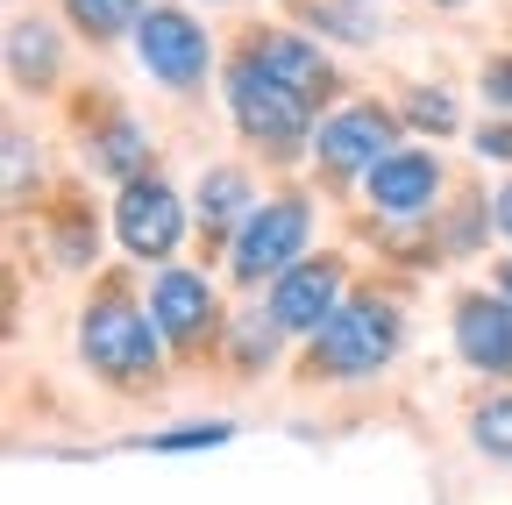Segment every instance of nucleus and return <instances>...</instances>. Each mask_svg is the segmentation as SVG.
<instances>
[{
  "instance_id": "7",
  "label": "nucleus",
  "mask_w": 512,
  "mask_h": 505,
  "mask_svg": "<svg viewBox=\"0 0 512 505\" xmlns=\"http://www.w3.org/2000/svg\"><path fill=\"white\" fill-rule=\"evenodd\" d=\"M399 150V121L392 114H384L377 100H363V107H342L335 121H320V136H313V157L320 164H328L335 178H370L384 157H392Z\"/></svg>"
},
{
  "instance_id": "9",
  "label": "nucleus",
  "mask_w": 512,
  "mask_h": 505,
  "mask_svg": "<svg viewBox=\"0 0 512 505\" xmlns=\"http://www.w3.org/2000/svg\"><path fill=\"white\" fill-rule=\"evenodd\" d=\"M150 313H157L164 342H178V349H200V342L221 328V299H214V285H207L200 271H185V264L157 271V285H150Z\"/></svg>"
},
{
  "instance_id": "13",
  "label": "nucleus",
  "mask_w": 512,
  "mask_h": 505,
  "mask_svg": "<svg viewBox=\"0 0 512 505\" xmlns=\"http://www.w3.org/2000/svg\"><path fill=\"white\" fill-rule=\"evenodd\" d=\"M192 214H200V235H207V242H228V235H242V221L256 214V193H249V178H242L235 164H214V171L200 178V193H192Z\"/></svg>"
},
{
  "instance_id": "16",
  "label": "nucleus",
  "mask_w": 512,
  "mask_h": 505,
  "mask_svg": "<svg viewBox=\"0 0 512 505\" xmlns=\"http://www.w3.org/2000/svg\"><path fill=\"white\" fill-rule=\"evenodd\" d=\"M64 15H72L93 43H114V36H128L150 15V0H64Z\"/></svg>"
},
{
  "instance_id": "1",
  "label": "nucleus",
  "mask_w": 512,
  "mask_h": 505,
  "mask_svg": "<svg viewBox=\"0 0 512 505\" xmlns=\"http://www.w3.org/2000/svg\"><path fill=\"white\" fill-rule=\"evenodd\" d=\"M399 306L392 299H377V292H363V299H342L328 321H320V335H313V349H306V370L313 377H335V385H356V377H377L384 363L399 356Z\"/></svg>"
},
{
  "instance_id": "8",
  "label": "nucleus",
  "mask_w": 512,
  "mask_h": 505,
  "mask_svg": "<svg viewBox=\"0 0 512 505\" xmlns=\"http://www.w3.org/2000/svg\"><path fill=\"white\" fill-rule=\"evenodd\" d=\"M271 321L285 328V335H320V321L342 306V264L335 257H299L292 271H278L271 278Z\"/></svg>"
},
{
  "instance_id": "23",
  "label": "nucleus",
  "mask_w": 512,
  "mask_h": 505,
  "mask_svg": "<svg viewBox=\"0 0 512 505\" xmlns=\"http://www.w3.org/2000/svg\"><path fill=\"white\" fill-rule=\"evenodd\" d=\"M491 228H498V235H512V185H505V193L491 200Z\"/></svg>"
},
{
  "instance_id": "22",
  "label": "nucleus",
  "mask_w": 512,
  "mask_h": 505,
  "mask_svg": "<svg viewBox=\"0 0 512 505\" xmlns=\"http://www.w3.org/2000/svg\"><path fill=\"white\" fill-rule=\"evenodd\" d=\"M477 157L484 164H512V121H484V129H477Z\"/></svg>"
},
{
  "instance_id": "4",
  "label": "nucleus",
  "mask_w": 512,
  "mask_h": 505,
  "mask_svg": "<svg viewBox=\"0 0 512 505\" xmlns=\"http://www.w3.org/2000/svg\"><path fill=\"white\" fill-rule=\"evenodd\" d=\"M306 235H313V214L306 200L278 193V200H256V214L242 221L235 249H228V278L235 285H271L278 271H292L306 257Z\"/></svg>"
},
{
  "instance_id": "6",
  "label": "nucleus",
  "mask_w": 512,
  "mask_h": 505,
  "mask_svg": "<svg viewBox=\"0 0 512 505\" xmlns=\"http://www.w3.org/2000/svg\"><path fill=\"white\" fill-rule=\"evenodd\" d=\"M114 235L121 249L136 264H164L178 235H185V200L171 193L164 178H136V185H121V207H114Z\"/></svg>"
},
{
  "instance_id": "11",
  "label": "nucleus",
  "mask_w": 512,
  "mask_h": 505,
  "mask_svg": "<svg viewBox=\"0 0 512 505\" xmlns=\"http://www.w3.org/2000/svg\"><path fill=\"white\" fill-rule=\"evenodd\" d=\"M456 356L484 377H512V299L463 292L456 299Z\"/></svg>"
},
{
  "instance_id": "24",
  "label": "nucleus",
  "mask_w": 512,
  "mask_h": 505,
  "mask_svg": "<svg viewBox=\"0 0 512 505\" xmlns=\"http://www.w3.org/2000/svg\"><path fill=\"white\" fill-rule=\"evenodd\" d=\"M498 292H505V299H512V257H505V264H498Z\"/></svg>"
},
{
  "instance_id": "10",
  "label": "nucleus",
  "mask_w": 512,
  "mask_h": 505,
  "mask_svg": "<svg viewBox=\"0 0 512 505\" xmlns=\"http://www.w3.org/2000/svg\"><path fill=\"white\" fill-rule=\"evenodd\" d=\"M370 207L384 214V221H420V214H434V193H441V164H434V150H392L370 178Z\"/></svg>"
},
{
  "instance_id": "21",
  "label": "nucleus",
  "mask_w": 512,
  "mask_h": 505,
  "mask_svg": "<svg viewBox=\"0 0 512 505\" xmlns=\"http://www.w3.org/2000/svg\"><path fill=\"white\" fill-rule=\"evenodd\" d=\"M484 100L512 114V57H484Z\"/></svg>"
},
{
  "instance_id": "12",
  "label": "nucleus",
  "mask_w": 512,
  "mask_h": 505,
  "mask_svg": "<svg viewBox=\"0 0 512 505\" xmlns=\"http://www.w3.org/2000/svg\"><path fill=\"white\" fill-rule=\"evenodd\" d=\"M249 50L264 57V65H271L292 93H306L313 107L335 93V65L320 57V43H306V36H292V29H256V43H249Z\"/></svg>"
},
{
  "instance_id": "5",
  "label": "nucleus",
  "mask_w": 512,
  "mask_h": 505,
  "mask_svg": "<svg viewBox=\"0 0 512 505\" xmlns=\"http://www.w3.org/2000/svg\"><path fill=\"white\" fill-rule=\"evenodd\" d=\"M136 57H143V72L157 86L192 93V86L207 79V65H214V43H207V29L192 22L185 8H150L136 22Z\"/></svg>"
},
{
  "instance_id": "20",
  "label": "nucleus",
  "mask_w": 512,
  "mask_h": 505,
  "mask_svg": "<svg viewBox=\"0 0 512 505\" xmlns=\"http://www.w3.org/2000/svg\"><path fill=\"white\" fill-rule=\"evenodd\" d=\"M406 121H413V129H427V136H448V129H456V100H448L441 86H420V93L406 100Z\"/></svg>"
},
{
  "instance_id": "2",
  "label": "nucleus",
  "mask_w": 512,
  "mask_h": 505,
  "mask_svg": "<svg viewBox=\"0 0 512 505\" xmlns=\"http://www.w3.org/2000/svg\"><path fill=\"white\" fill-rule=\"evenodd\" d=\"M157 349H164L157 313L128 306L121 292H107V299H93V306L79 313V356L107 377V385H121V392L157 385Z\"/></svg>"
},
{
  "instance_id": "15",
  "label": "nucleus",
  "mask_w": 512,
  "mask_h": 505,
  "mask_svg": "<svg viewBox=\"0 0 512 505\" xmlns=\"http://www.w3.org/2000/svg\"><path fill=\"white\" fill-rule=\"evenodd\" d=\"M86 157H93V171H107V178H121V185L150 178V136L136 129V121H107Z\"/></svg>"
},
{
  "instance_id": "18",
  "label": "nucleus",
  "mask_w": 512,
  "mask_h": 505,
  "mask_svg": "<svg viewBox=\"0 0 512 505\" xmlns=\"http://www.w3.org/2000/svg\"><path fill=\"white\" fill-rule=\"evenodd\" d=\"M228 441H235L228 420H185V427H171V434H150V449H157V456H192V449H228Z\"/></svg>"
},
{
  "instance_id": "25",
  "label": "nucleus",
  "mask_w": 512,
  "mask_h": 505,
  "mask_svg": "<svg viewBox=\"0 0 512 505\" xmlns=\"http://www.w3.org/2000/svg\"><path fill=\"white\" fill-rule=\"evenodd\" d=\"M434 8H463V0H434Z\"/></svg>"
},
{
  "instance_id": "3",
  "label": "nucleus",
  "mask_w": 512,
  "mask_h": 505,
  "mask_svg": "<svg viewBox=\"0 0 512 505\" xmlns=\"http://www.w3.org/2000/svg\"><path fill=\"white\" fill-rule=\"evenodd\" d=\"M228 114L249 143H264L271 157H299L306 150V121H313V100L292 93L256 50H242L228 65Z\"/></svg>"
},
{
  "instance_id": "17",
  "label": "nucleus",
  "mask_w": 512,
  "mask_h": 505,
  "mask_svg": "<svg viewBox=\"0 0 512 505\" xmlns=\"http://www.w3.org/2000/svg\"><path fill=\"white\" fill-rule=\"evenodd\" d=\"M470 441H477L491 463H512V392H505V399H484V406L470 413Z\"/></svg>"
},
{
  "instance_id": "14",
  "label": "nucleus",
  "mask_w": 512,
  "mask_h": 505,
  "mask_svg": "<svg viewBox=\"0 0 512 505\" xmlns=\"http://www.w3.org/2000/svg\"><path fill=\"white\" fill-rule=\"evenodd\" d=\"M8 72L22 93H43L57 79V29L50 22H29V15L8 22Z\"/></svg>"
},
{
  "instance_id": "26",
  "label": "nucleus",
  "mask_w": 512,
  "mask_h": 505,
  "mask_svg": "<svg viewBox=\"0 0 512 505\" xmlns=\"http://www.w3.org/2000/svg\"><path fill=\"white\" fill-rule=\"evenodd\" d=\"M207 8H221V0H207Z\"/></svg>"
},
{
  "instance_id": "19",
  "label": "nucleus",
  "mask_w": 512,
  "mask_h": 505,
  "mask_svg": "<svg viewBox=\"0 0 512 505\" xmlns=\"http://www.w3.org/2000/svg\"><path fill=\"white\" fill-rule=\"evenodd\" d=\"M278 321H271V306L264 313H242V328H235V356L242 363H271V349H278Z\"/></svg>"
}]
</instances>
